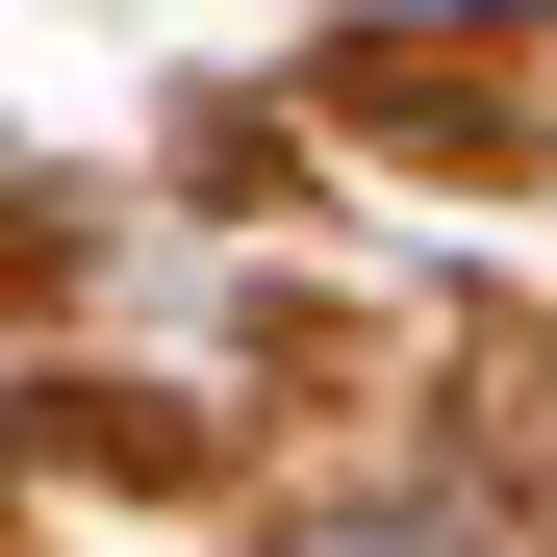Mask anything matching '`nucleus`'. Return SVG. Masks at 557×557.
I'll use <instances>...</instances> for the list:
<instances>
[{
	"label": "nucleus",
	"instance_id": "f257e3e1",
	"mask_svg": "<svg viewBox=\"0 0 557 557\" xmlns=\"http://www.w3.org/2000/svg\"><path fill=\"white\" fill-rule=\"evenodd\" d=\"M330 557H456V532H330Z\"/></svg>",
	"mask_w": 557,
	"mask_h": 557
}]
</instances>
